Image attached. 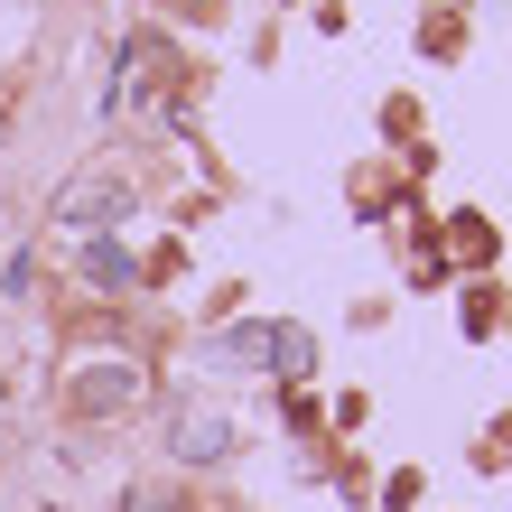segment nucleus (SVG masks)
Returning <instances> with one entry per match:
<instances>
[{"mask_svg":"<svg viewBox=\"0 0 512 512\" xmlns=\"http://www.w3.org/2000/svg\"><path fill=\"white\" fill-rule=\"evenodd\" d=\"M224 354H233V364H261V373H308V364H317L308 326H233Z\"/></svg>","mask_w":512,"mask_h":512,"instance_id":"f257e3e1","label":"nucleus"},{"mask_svg":"<svg viewBox=\"0 0 512 512\" xmlns=\"http://www.w3.org/2000/svg\"><path fill=\"white\" fill-rule=\"evenodd\" d=\"M233 447V419H215V410H177V457H224Z\"/></svg>","mask_w":512,"mask_h":512,"instance_id":"f03ea898","label":"nucleus"},{"mask_svg":"<svg viewBox=\"0 0 512 512\" xmlns=\"http://www.w3.org/2000/svg\"><path fill=\"white\" fill-rule=\"evenodd\" d=\"M112 215H122V187H84V196L66 187V233L75 224H112Z\"/></svg>","mask_w":512,"mask_h":512,"instance_id":"7ed1b4c3","label":"nucleus"},{"mask_svg":"<svg viewBox=\"0 0 512 512\" xmlns=\"http://www.w3.org/2000/svg\"><path fill=\"white\" fill-rule=\"evenodd\" d=\"M75 401H84V410H112V401H131V373H94V382L75 391Z\"/></svg>","mask_w":512,"mask_h":512,"instance_id":"20e7f679","label":"nucleus"},{"mask_svg":"<svg viewBox=\"0 0 512 512\" xmlns=\"http://www.w3.org/2000/svg\"><path fill=\"white\" fill-rule=\"evenodd\" d=\"M84 270H94V280H103V289H122V280H131V261H122V252H112V243H94V252H84Z\"/></svg>","mask_w":512,"mask_h":512,"instance_id":"39448f33","label":"nucleus"}]
</instances>
